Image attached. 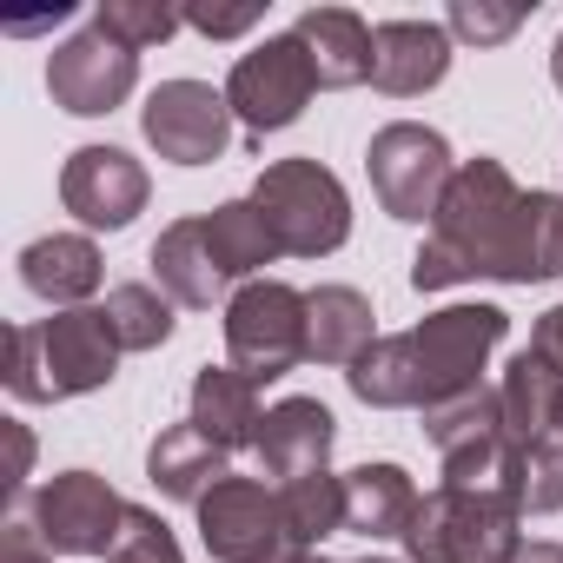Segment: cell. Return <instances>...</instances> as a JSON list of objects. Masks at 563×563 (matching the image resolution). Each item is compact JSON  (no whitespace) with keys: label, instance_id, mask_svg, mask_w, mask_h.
Here are the masks:
<instances>
[{"label":"cell","instance_id":"cell-11","mask_svg":"<svg viewBox=\"0 0 563 563\" xmlns=\"http://www.w3.org/2000/svg\"><path fill=\"white\" fill-rule=\"evenodd\" d=\"M126 497L100 471H60L34 490V530L54 556H107L120 543Z\"/></svg>","mask_w":563,"mask_h":563},{"label":"cell","instance_id":"cell-31","mask_svg":"<svg viewBox=\"0 0 563 563\" xmlns=\"http://www.w3.org/2000/svg\"><path fill=\"white\" fill-rule=\"evenodd\" d=\"M93 27H100V34H113L120 47L146 54V47L173 41V34L186 27V14H179V8H166V0H100Z\"/></svg>","mask_w":563,"mask_h":563},{"label":"cell","instance_id":"cell-8","mask_svg":"<svg viewBox=\"0 0 563 563\" xmlns=\"http://www.w3.org/2000/svg\"><path fill=\"white\" fill-rule=\"evenodd\" d=\"M504 332H510V319L497 306H444V312L418 319L405 339H411V358L424 378V411L451 405L464 391H484V365L504 345Z\"/></svg>","mask_w":563,"mask_h":563},{"label":"cell","instance_id":"cell-10","mask_svg":"<svg viewBox=\"0 0 563 563\" xmlns=\"http://www.w3.org/2000/svg\"><path fill=\"white\" fill-rule=\"evenodd\" d=\"M424 438L438 444L444 484H457V490H504L510 484V438H504L497 391H464L451 405H431L424 411Z\"/></svg>","mask_w":563,"mask_h":563},{"label":"cell","instance_id":"cell-9","mask_svg":"<svg viewBox=\"0 0 563 563\" xmlns=\"http://www.w3.org/2000/svg\"><path fill=\"white\" fill-rule=\"evenodd\" d=\"M312 93H319V67H312L299 34H272L265 47L239 54L232 80H225V107H232V120L245 126L252 146L278 126H292L312 107Z\"/></svg>","mask_w":563,"mask_h":563},{"label":"cell","instance_id":"cell-37","mask_svg":"<svg viewBox=\"0 0 563 563\" xmlns=\"http://www.w3.org/2000/svg\"><path fill=\"white\" fill-rule=\"evenodd\" d=\"M8 438H14V477H8V497H21V484H27V464H34V438H27L21 424H8Z\"/></svg>","mask_w":563,"mask_h":563},{"label":"cell","instance_id":"cell-15","mask_svg":"<svg viewBox=\"0 0 563 563\" xmlns=\"http://www.w3.org/2000/svg\"><path fill=\"white\" fill-rule=\"evenodd\" d=\"M332 444H339V418L319 405V398H278L272 411H265V424H258V471L265 477H278V484H292V477H312V471H332L325 457H332Z\"/></svg>","mask_w":563,"mask_h":563},{"label":"cell","instance_id":"cell-34","mask_svg":"<svg viewBox=\"0 0 563 563\" xmlns=\"http://www.w3.org/2000/svg\"><path fill=\"white\" fill-rule=\"evenodd\" d=\"M258 14L265 8H186V27H199L206 41H239L258 27Z\"/></svg>","mask_w":563,"mask_h":563},{"label":"cell","instance_id":"cell-12","mask_svg":"<svg viewBox=\"0 0 563 563\" xmlns=\"http://www.w3.org/2000/svg\"><path fill=\"white\" fill-rule=\"evenodd\" d=\"M140 126H146V146L159 159H173V166H212L225 153V140H232V107L206 80H166V87L146 93Z\"/></svg>","mask_w":563,"mask_h":563},{"label":"cell","instance_id":"cell-17","mask_svg":"<svg viewBox=\"0 0 563 563\" xmlns=\"http://www.w3.org/2000/svg\"><path fill=\"white\" fill-rule=\"evenodd\" d=\"M21 286L54 312H80L100 292V245L87 232H47L21 252Z\"/></svg>","mask_w":563,"mask_h":563},{"label":"cell","instance_id":"cell-3","mask_svg":"<svg viewBox=\"0 0 563 563\" xmlns=\"http://www.w3.org/2000/svg\"><path fill=\"white\" fill-rule=\"evenodd\" d=\"M517 504L504 490H457L438 484L418 497V517L405 530V563H510L523 550Z\"/></svg>","mask_w":563,"mask_h":563},{"label":"cell","instance_id":"cell-14","mask_svg":"<svg viewBox=\"0 0 563 563\" xmlns=\"http://www.w3.org/2000/svg\"><path fill=\"white\" fill-rule=\"evenodd\" d=\"M146 192H153V179H146V166L126 146H80L60 166V206L80 225H93V232L133 225L146 212Z\"/></svg>","mask_w":563,"mask_h":563},{"label":"cell","instance_id":"cell-6","mask_svg":"<svg viewBox=\"0 0 563 563\" xmlns=\"http://www.w3.org/2000/svg\"><path fill=\"white\" fill-rule=\"evenodd\" d=\"M225 352L232 372L252 385H272L306 365V292H292L286 278H252L225 306Z\"/></svg>","mask_w":563,"mask_h":563},{"label":"cell","instance_id":"cell-39","mask_svg":"<svg viewBox=\"0 0 563 563\" xmlns=\"http://www.w3.org/2000/svg\"><path fill=\"white\" fill-rule=\"evenodd\" d=\"M550 80L563 87V34H556V47H550Z\"/></svg>","mask_w":563,"mask_h":563},{"label":"cell","instance_id":"cell-29","mask_svg":"<svg viewBox=\"0 0 563 563\" xmlns=\"http://www.w3.org/2000/svg\"><path fill=\"white\" fill-rule=\"evenodd\" d=\"M278 497H286V517H292V530H299L306 550H319L325 537L345 530V477H332V471H312V477L278 484Z\"/></svg>","mask_w":563,"mask_h":563},{"label":"cell","instance_id":"cell-28","mask_svg":"<svg viewBox=\"0 0 563 563\" xmlns=\"http://www.w3.org/2000/svg\"><path fill=\"white\" fill-rule=\"evenodd\" d=\"M107 325L120 339V352H159L173 339V299L159 286H146V278H126V286L107 292Z\"/></svg>","mask_w":563,"mask_h":563},{"label":"cell","instance_id":"cell-21","mask_svg":"<svg viewBox=\"0 0 563 563\" xmlns=\"http://www.w3.org/2000/svg\"><path fill=\"white\" fill-rule=\"evenodd\" d=\"M146 477L159 497H179V504H199L219 477H232V451L212 444L192 418L186 424H166L153 444H146Z\"/></svg>","mask_w":563,"mask_h":563},{"label":"cell","instance_id":"cell-16","mask_svg":"<svg viewBox=\"0 0 563 563\" xmlns=\"http://www.w3.org/2000/svg\"><path fill=\"white\" fill-rule=\"evenodd\" d=\"M451 74V27L444 21H385L372 34V87L391 100L431 93Z\"/></svg>","mask_w":563,"mask_h":563},{"label":"cell","instance_id":"cell-1","mask_svg":"<svg viewBox=\"0 0 563 563\" xmlns=\"http://www.w3.org/2000/svg\"><path fill=\"white\" fill-rule=\"evenodd\" d=\"M517 212H523V186L504 173V159H484V153L464 159L438 219H431V239L411 258V286L418 292H451L464 278H497Z\"/></svg>","mask_w":563,"mask_h":563},{"label":"cell","instance_id":"cell-41","mask_svg":"<svg viewBox=\"0 0 563 563\" xmlns=\"http://www.w3.org/2000/svg\"><path fill=\"white\" fill-rule=\"evenodd\" d=\"M358 563H398V556H358Z\"/></svg>","mask_w":563,"mask_h":563},{"label":"cell","instance_id":"cell-40","mask_svg":"<svg viewBox=\"0 0 563 563\" xmlns=\"http://www.w3.org/2000/svg\"><path fill=\"white\" fill-rule=\"evenodd\" d=\"M299 563H332V556H319V550H306V556H299Z\"/></svg>","mask_w":563,"mask_h":563},{"label":"cell","instance_id":"cell-35","mask_svg":"<svg viewBox=\"0 0 563 563\" xmlns=\"http://www.w3.org/2000/svg\"><path fill=\"white\" fill-rule=\"evenodd\" d=\"M0 563H54V550L41 543L34 517H8V537H0Z\"/></svg>","mask_w":563,"mask_h":563},{"label":"cell","instance_id":"cell-24","mask_svg":"<svg viewBox=\"0 0 563 563\" xmlns=\"http://www.w3.org/2000/svg\"><path fill=\"white\" fill-rule=\"evenodd\" d=\"M192 424H199L212 444H225V451L258 444V424H265L258 385H252L245 372H232V365H199V372H192Z\"/></svg>","mask_w":563,"mask_h":563},{"label":"cell","instance_id":"cell-30","mask_svg":"<svg viewBox=\"0 0 563 563\" xmlns=\"http://www.w3.org/2000/svg\"><path fill=\"white\" fill-rule=\"evenodd\" d=\"M510 504L523 517H550L563 510V438L550 444H530V451H510Z\"/></svg>","mask_w":563,"mask_h":563},{"label":"cell","instance_id":"cell-19","mask_svg":"<svg viewBox=\"0 0 563 563\" xmlns=\"http://www.w3.org/2000/svg\"><path fill=\"white\" fill-rule=\"evenodd\" d=\"M146 265H153V278H159V292H166L173 306H186V312H212V299L225 292V272H219V258H212L199 219H173V225L153 239Z\"/></svg>","mask_w":563,"mask_h":563},{"label":"cell","instance_id":"cell-20","mask_svg":"<svg viewBox=\"0 0 563 563\" xmlns=\"http://www.w3.org/2000/svg\"><path fill=\"white\" fill-rule=\"evenodd\" d=\"M372 299L358 286H319L306 292V358L319 365H358L372 345H378V325H372Z\"/></svg>","mask_w":563,"mask_h":563},{"label":"cell","instance_id":"cell-22","mask_svg":"<svg viewBox=\"0 0 563 563\" xmlns=\"http://www.w3.org/2000/svg\"><path fill=\"white\" fill-rule=\"evenodd\" d=\"M411 517H418V484H411L405 464H358V471H345V530L352 537H372V543L398 537L405 543Z\"/></svg>","mask_w":563,"mask_h":563},{"label":"cell","instance_id":"cell-18","mask_svg":"<svg viewBox=\"0 0 563 563\" xmlns=\"http://www.w3.org/2000/svg\"><path fill=\"white\" fill-rule=\"evenodd\" d=\"M497 405H504V438H510V451H530V444L563 438V372L543 365L530 345L510 358V372H504V385H497Z\"/></svg>","mask_w":563,"mask_h":563},{"label":"cell","instance_id":"cell-25","mask_svg":"<svg viewBox=\"0 0 563 563\" xmlns=\"http://www.w3.org/2000/svg\"><path fill=\"white\" fill-rule=\"evenodd\" d=\"M556 272H563V192H523L497 278L504 286H543Z\"/></svg>","mask_w":563,"mask_h":563},{"label":"cell","instance_id":"cell-33","mask_svg":"<svg viewBox=\"0 0 563 563\" xmlns=\"http://www.w3.org/2000/svg\"><path fill=\"white\" fill-rule=\"evenodd\" d=\"M444 27L457 34V41H477V47H497V41H510L517 27H523V8L517 0H457V8L444 14Z\"/></svg>","mask_w":563,"mask_h":563},{"label":"cell","instance_id":"cell-13","mask_svg":"<svg viewBox=\"0 0 563 563\" xmlns=\"http://www.w3.org/2000/svg\"><path fill=\"white\" fill-rule=\"evenodd\" d=\"M133 87H140V54L120 47L100 27H87V34H74L47 54V93H54V107L80 113V120L113 113Z\"/></svg>","mask_w":563,"mask_h":563},{"label":"cell","instance_id":"cell-26","mask_svg":"<svg viewBox=\"0 0 563 563\" xmlns=\"http://www.w3.org/2000/svg\"><path fill=\"white\" fill-rule=\"evenodd\" d=\"M199 225H206V245H212V258H219L225 278H245V286H252V278L278 258V239H272V225H265V212L252 199H225Z\"/></svg>","mask_w":563,"mask_h":563},{"label":"cell","instance_id":"cell-27","mask_svg":"<svg viewBox=\"0 0 563 563\" xmlns=\"http://www.w3.org/2000/svg\"><path fill=\"white\" fill-rule=\"evenodd\" d=\"M352 398L372 405V411H424V378H418V358H411V339H378L352 372H345Z\"/></svg>","mask_w":563,"mask_h":563},{"label":"cell","instance_id":"cell-23","mask_svg":"<svg viewBox=\"0 0 563 563\" xmlns=\"http://www.w3.org/2000/svg\"><path fill=\"white\" fill-rule=\"evenodd\" d=\"M292 34L306 41V54L319 67V87L372 80V34L378 27H365V14H352V8H306Z\"/></svg>","mask_w":563,"mask_h":563},{"label":"cell","instance_id":"cell-7","mask_svg":"<svg viewBox=\"0 0 563 563\" xmlns=\"http://www.w3.org/2000/svg\"><path fill=\"white\" fill-rule=\"evenodd\" d=\"M365 173H372V192L391 219L418 225V219H438L451 179H457V159L444 146L438 126H418V120H391L372 133L365 146Z\"/></svg>","mask_w":563,"mask_h":563},{"label":"cell","instance_id":"cell-5","mask_svg":"<svg viewBox=\"0 0 563 563\" xmlns=\"http://www.w3.org/2000/svg\"><path fill=\"white\" fill-rule=\"evenodd\" d=\"M192 510H199V543H206L212 563H299L306 556L278 484L219 477Z\"/></svg>","mask_w":563,"mask_h":563},{"label":"cell","instance_id":"cell-36","mask_svg":"<svg viewBox=\"0 0 563 563\" xmlns=\"http://www.w3.org/2000/svg\"><path fill=\"white\" fill-rule=\"evenodd\" d=\"M530 352H537L543 365H556V372H563V306H550V312L530 325Z\"/></svg>","mask_w":563,"mask_h":563},{"label":"cell","instance_id":"cell-32","mask_svg":"<svg viewBox=\"0 0 563 563\" xmlns=\"http://www.w3.org/2000/svg\"><path fill=\"white\" fill-rule=\"evenodd\" d=\"M107 563H186V550H179V537L153 510L126 504V523H120V543L107 550Z\"/></svg>","mask_w":563,"mask_h":563},{"label":"cell","instance_id":"cell-4","mask_svg":"<svg viewBox=\"0 0 563 563\" xmlns=\"http://www.w3.org/2000/svg\"><path fill=\"white\" fill-rule=\"evenodd\" d=\"M252 206L265 212L286 258H325L352 239V199L319 159H272L252 186Z\"/></svg>","mask_w":563,"mask_h":563},{"label":"cell","instance_id":"cell-38","mask_svg":"<svg viewBox=\"0 0 563 563\" xmlns=\"http://www.w3.org/2000/svg\"><path fill=\"white\" fill-rule=\"evenodd\" d=\"M510 563H563V543H550V537H537V543H523Z\"/></svg>","mask_w":563,"mask_h":563},{"label":"cell","instance_id":"cell-2","mask_svg":"<svg viewBox=\"0 0 563 563\" xmlns=\"http://www.w3.org/2000/svg\"><path fill=\"white\" fill-rule=\"evenodd\" d=\"M113 372H120V339L100 306L54 312V319L8 332V391L21 405H60V398L107 391Z\"/></svg>","mask_w":563,"mask_h":563}]
</instances>
